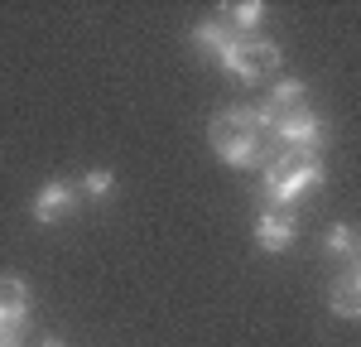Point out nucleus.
Segmentation results:
<instances>
[{
	"label": "nucleus",
	"instance_id": "obj_1",
	"mask_svg": "<svg viewBox=\"0 0 361 347\" xmlns=\"http://www.w3.org/2000/svg\"><path fill=\"white\" fill-rule=\"evenodd\" d=\"M207 145H212V154L222 164H231V169H255V174L279 154L255 106H222V111L207 121Z\"/></svg>",
	"mask_w": 361,
	"mask_h": 347
},
{
	"label": "nucleus",
	"instance_id": "obj_2",
	"mask_svg": "<svg viewBox=\"0 0 361 347\" xmlns=\"http://www.w3.org/2000/svg\"><path fill=\"white\" fill-rule=\"evenodd\" d=\"M323 159L318 154H289V150H279L275 159L260 169V188H265V212H284V207H294V202L313 193V188H323Z\"/></svg>",
	"mask_w": 361,
	"mask_h": 347
},
{
	"label": "nucleus",
	"instance_id": "obj_3",
	"mask_svg": "<svg viewBox=\"0 0 361 347\" xmlns=\"http://www.w3.org/2000/svg\"><path fill=\"white\" fill-rule=\"evenodd\" d=\"M279 63H284L279 44H265V39H255V34H236L222 49V58H217V68H226L236 83H246V87H260V78L279 73Z\"/></svg>",
	"mask_w": 361,
	"mask_h": 347
},
{
	"label": "nucleus",
	"instance_id": "obj_4",
	"mask_svg": "<svg viewBox=\"0 0 361 347\" xmlns=\"http://www.w3.org/2000/svg\"><path fill=\"white\" fill-rule=\"evenodd\" d=\"M270 140H275V150H289V154H318L328 145V121L318 111H304L294 121H279L270 130Z\"/></svg>",
	"mask_w": 361,
	"mask_h": 347
},
{
	"label": "nucleus",
	"instance_id": "obj_5",
	"mask_svg": "<svg viewBox=\"0 0 361 347\" xmlns=\"http://www.w3.org/2000/svg\"><path fill=\"white\" fill-rule=\"evenodd\" d=\"M255 111H260V121H265V130H275L279 121L304 116V111H308V83H299V78H284V83H275L270 92H265V102H260Z\"/></svg>",
	"mask_w": 361,
	"mask_h": 347
},
{
	"label": "nucleus",
	"instance_id": "obj_6",
	"mask_svg": "<svg viewBox=\"0 0 361 347\" xmlns=\"http://www.w3.org/2000/svg\"><path fill=\"white\" fill-rule=\"evenodd\" d=\"M34 222L39 227H54V222H63V217H73L78 212V188L68 183V178H49L39 193H34Z\"/></svg>",
	"mask_w": 361,
	"mask_h": 347
},
{
	"label": "nucleus",
	"instance_id": "obj_7",
	"mask_svg": "<svg viewBox=\"0 0 361 347\" xmlns=\"http://www.w3.org/2000/svg\"><path fill=\"white\" fill-rule=\"evenodd\" d=\"M328 309L337 318H361V260H352L333 285H328Z\"/></svg>",
	"mask_w": 361,
	"mask_h": 347
},
{
	"label": "nucleus",
	"instance_id": "obj_8",
	"mask_svg": "<svg viewBox=\"0 0 361 347\" xmlns=\"http://www.w3.org/2000/svg\"><path fill=\"white\" fill-rule=\"evenodd\" d=\"M255 241H260V251H289V241H294V217L289 212H260L255 217Z\"/></svg>",
	"mask_w": 361,
	"mask_h": 347
},
{
	"label": "nucleus",
	"instance_id": "obj_9",
	"mask_svg": "<svg viewBox=\"0 0 361 347\" xmlns=\"http://www.w3.org/2000/svg\"><path fill=\"white\" fill-rule=\"evenodd\" d=\"M25 318H29V285L15 275H0V323L20 333Z\"/></svg>",
	"mask_w": 361,
	"mask_h": 347
},
{
	"label": "nucleus",
	"instance_id": "obj_10",
	"mask_svg": "<svg viewBox=\"0 0 361 347\" xmlns=\"http://www.w3.org/2000/svg\"><path fill=\"white\" fill-rule=\"evenodd\" d=\"M231 39H236V29L226 25V20H197L193 25V49L202 58H212V63L222 58V49L231 44Z\"/></svg>",
	"mask_w": 361,
	"mask_h": 347
},
{
	"label": "nucleus",
	"instance_id": "obj_11",
	"mask_svg": "<svg viewBox=\"0 0 361 347\" xmlns=\"http://www.w3.org/2000/svg\"><path fill=\"white\" fill-rule=\"evenodd\" d=\"M265 15H270V10H265L260 0H241V5H231V10H226V20H231L236 34H255V29L265 25Z\"/></svg>",
	"mask_w": 361,
	"mask_h": 347
},
{
	"label": "nucleus",
	"instance_id": "obj_12",
	"mask_svg": "<svg viewBox=\"0 0 361 347\" xmlns=\"http://www.w3.org/2000/svg\"><path fill=\"white\" fill-rule=\"evenodd\" d=\"M323 246H328V256H337V260H352V256H357V231L347 227V222H337V227H328Z\"/></svg>",
	"mask_w": 361,
	"mask_h": 347
},
{
	"label": "nucleus",
	"instance_id": "obj_13",
	"mask_svg": "<svg viewBox=\"0 0 361 347\" xmlns=\"http://www.w3.org/2000/svg\"><path fill=\"white\" fill-rule=\"evenodd\" d=\"M82 193L87 198H111L116 193V174L111 169H87L82 174Z\"/></svg>",
	"mask_w": 361,
	"mask_h": 347
},
{
	"label": "nucleus",
	"instance_id": "obj_14",
	"mask_svg": "<svg viewBox=\"0 0 361 347\" xmlns=\"http://www.w3.org/2000/svg\"><path fill=\"white\" fill-rule=\"evenodd\" d=\"M0 347H25V338H20V333H5V338H0Z\"/></svg>",
	"mask_w": 361,
	"mask_h": 347
},
{
	"label": "nucleus",
	"instance_id": "obj_15",
	"mask_svg": "<svg viewBox=\"0 0 361 347\" xmlns=\"http://www.w3.org/2000/svg\"><path fill=\"white\" fill-rule=\"evenodd\" d=\"M39 347H63V343H58V338H44V343H39Z\"/></svg>",
	"mask_w": 361,
	"mask_h": 347
},
{
	"label": "nucleus",
	"instance_id": "obj_16",
	"mask_svg": "<svg viewBox=\"0 0 361 347\" xmlns=\"http://www.w3.org/2000/svg\"><path fill=\"white\" fill-rule=\"evenodd\" d=\"M5 333H15V328H5V323H0V338H5Z\"/></svg>",
	"mask_w": 361,
	"mask_h": 347
}]
</instances>
